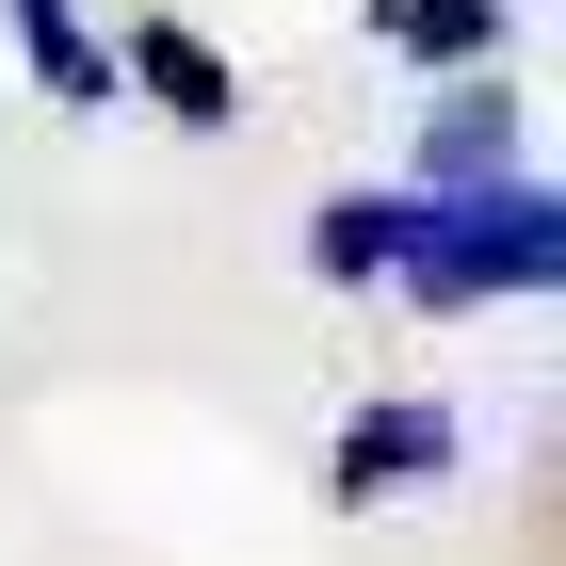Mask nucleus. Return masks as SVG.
<instances>
[{"mask_svg": "<svg viewBox=\"0 0 566 566\" xmlns=\"http://www.w3.org/2000/svg\"><path fill=\"white\" fill-rule=\"evenodd\" d=\"M551 260H566L551 178H485V195H421L405 292H421V307H502V292H551Z\"/></svg>", "mask_w": 566, "mask_h": 566, "instance_id": "nucleus-1", "label": "nucleus"}, {"mask_svg": "<svg viewBox=\"0 0 566 566\" xmlns=\"http://www.w3.org/2000/svg\"><path fill=\"white\" fill-rule=\"evenodd\" d=\"M485 178H518V97H502V82H453L421 114V195H485Z\"/></svg>", "mask_w": 566, "mask_h": 566, "instance_id": "nucleus-2", "label": "nucleus"}, {"mask_svg": "<svg viewBox=\"0 0 566 566\" xmlns=\"http://www.w3.org/2000/svg\"><path fill=\"white\" fill-rule=\"evenodd\" d=\"M324 470H340V502H373V485H421V470H453V421H437V405H356Z\"/></svg>", "mask_w": 566, "mask_h": 566, "instance_id": "nucleus-3", "label": "nucleus"}, {"mask_svg": "<svg viewBox=\"0 0 566 566\" xmlns=\"http://www.w3.org/2000/svg\"><path fill=\"white\" fill-rule=\"evenodd\" d=\"M114 82H146V97L178 114V130H227V114H243V82H227V65H211L195 33H178V17H146V33L114 49Z\"/></svg>", "mask_w": 566, "mask_h": 566, "instance_id": "nucleus-4", "label": "nucleus"}, {"mask_svg": "<svg viewBox=\"0 0 566 566\" xmlns=\"http://www.w3.org/2000/svg\"><path fill=\"white\" fill-rule=\"evenodd\" d=\"M405 243H421V195H340V211L307 227L324 275H405Z\"/></svg>", "mask_w": 566, "mask_h": 566, "instance_id": "nucleus-5", "label": "nucleus"}, {"mask_svg": "<svg viewBox=\"0 0 566 566\" xmlns=\"http://www.w3.org/2000/svg\"><path fill=\"white\" fill-rule=\"evenodd\" d=\"M373 33L421 65H502V0H373Z\"/></svg>", "mask_w": 566, "mask_h": 566, "instance_id": "nucleus-6", "label": "nucleus"}]
</instances>
